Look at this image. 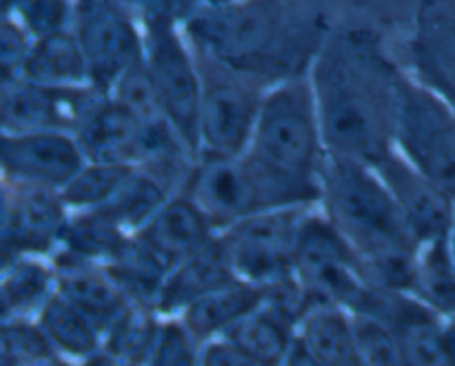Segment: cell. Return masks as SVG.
<instances>
[{
  "label": "cell",
  "mask_w": 455,
  "mask_h": 366,
  "mask_svg": "<svg viewBox=\"0 0 455 366\" xmlns=\"http://www.w3.org/2000/svg\"><path fill=\"white\" fill-rule=\"evenodd\" d=\"M404 69L380 36L363 27L329 31L309 69L327 155L373 167L394 149Z\"/></svg>",
  "instance_id": "1"
},
{
  "label": "cell",
  "mask_w": 455,
  "mask_h": 366,
  "mask_svg": "<svg viewBox=\"0 0 455 366\" xmlns=\"http://www.w3.org/2000/svg\"><path fill=\"white\" fill-rule=\"evenodd\" d=\"M182 31L196 53L274 87L309 74L331 27L305 0H234L196 3Z\"/></svg>",
  "instance_id": "2"
},
{
  "label": "cell",
  "mask_w": 455,
  "mask_h": 366,
  "mask_svg": "<svg viewBox=\"0 0 455 366\" xmlns=\"http://www.w3.org/2000/svg\"><path fill=\"white\" fill-rule=\"evenodd\" d=\"M320 207L358 260L369 287L411 293L418 243L376 169L327 155Z\"/></svg>",
  "instance_id": "3"
},
{
  "label": "cell",
  "mask_w": 455,
  "mask_h": 366,
  "mask_svg": "<svg viewBox=\"0 0 455 366\" xmlns=\"http://www.w3.org/2000/svg\"><path fill=\"white\" fill-rule=\"evenodd\" d=\"M182 194L189 195L225 231L234 222L271 209L320 204V180L287 176L249 155L200 158L187 178Z\"/></svg>",
  "instance_id": "4"
},
{
  "label": "cell",
  "mask_w": 455,
  "mask_h": 366,
  "mask_svg": "<svg viewBox=\"0 0 455 366\" xmlns=\"http://www.w3.org/2000/svg\"><path fill=\"white\" fill-rule=\"evenodd\" d=\"M247 154L287 176L320 180L327 149L309 74L267 89Z\"/></svg>",
  "instance_id": "5"
},
{
  "label": "cell",
  "mask_w": 455,
  "mask_h": 366,
  "mask_svg": "<svg viewBox=\"0 0 455 366\" xmlns=\"http://www.w3.org/2000/svg\"><path fill=\"white\" fill-rule=\"evenodd\" d=\"M142 60L169 123L198 163L200 71L173 0H147L142 12Z\"/></svg>",
  "instance_id": "6"
},
{
  "label": "cell",
  "mask_w": 455,
  "mask_h": 366,
  "mask_svg": "<svg viewBox=\"0 0 455 366\" xmlns=\"http://www.w3.org/2000/svg\"><path fill=\"white\" fill-rule=\"evenodd\" d=\"M394 149L455 200V111L407 71L398 89Z\"/></svg>",
  "instance_id": "7"
},
{
  "label": "cell",
  "mask_w": 455,
  "mask_h": 366,
  "mask_svg": "<svg viewBox=\"0 0 455 366\" xmlns=\"http://www.w3.org/2000/svg\"><path fill=\"white\" fill-rule=\"evenodd\" d=\"M196 60L200 71L198 160L244 154L269 87L203 53H196Z\"/></svg>",
  "instance_id": "8"
},
{
  "label": "cell",
  "mask_w": 455,
  "mask_h": 366,
  "mask_svg": "<svg viewBox=\"0 0 455 366\" xmlns=\"http://www.w3.org/2000/svg\"><path fill=\"white\" fill-rule=\"evenodd\" d=\"M291 275L300 287L307 311L324 305L354 311L369 287L349 244L315 209H311L298 234Z\"/></svg>",
  "instance_id": "9"
},
{
  "label": "cell",
  "mask_w": 455,
  "mask_h": 366,
  "mask_svg": "<svg viewBox=\"0 0 455 366\" xmlns=\"http://www.w3.org/2000/svg\"><path fill=\"white\" fill-rule=\"evenodd\" d=\"M311 209L315 204L271 209L243 218L220 231L235 278L260 287L291 278L296 240Z\"/></svg>",
  "instance_id": "10"
},
{
  "label": "cell",
  "mask_w": 455,
  "mask_h": 366,
  "mask_svg": "<svg viewBox=\"0 0 455 366\" xmlns=\"http://www.w3.org/2000/svg\"><path fill=\"white\" fill-rule=\"evenodd\" d=\"M74 29L89 67V83L109 96L111 87L142 58V27L123 0H76Z\"/></svg>",
  "instance_id": "11"
},
{
  "label": "cell",
  "mask_w": 455,
  "mask_h": 366,
  "mask_svg": "<svg viewBox=\"0 0 455 366\" xmlns=\"http://www.w3.org/2000/svg\"><path fill=\"white\" fill-rule=\"evenodd\" d=\"M102 98L105 93L92 84L53 87L20 78L0 89V131L74 136Z\"/></svg>",
  "instance_id": "12"
},
{
  "label": "cell",
  "mask_w": 455,
  "mask_h": 366,
  "mask_svg": "<svg viewBox=\"0 0 455 366\" xmlns=\"http://www.w3.org/2000/svg\"><path fill=\"white\" fill-rule=\"evenodd\" d=\"M403 213L409 234L418 244L451 238L455 229V200L435 182L422 176L398 151L373 164Z\"/></svg>",
  "instance_id": "13"
},
{
  "label": "cell",
  "mask_w": 455,
  "mask_h": 366,
  "mask_svg": "<svg viewBox=\"0 0 455 366\" xmlns=\"http://www.w3.org/2000/svg\"><path fill=\"white\" fill-rule=\"evenodd\" d=\"M83 164V151L69 133L0 131V171L20 187L60 191Z\"/></svg>",
  "instance_id": "14"
},
{
  "label": "cell",
  "mask_w": 455,
  "mask_h": 366,
  "mask_svg": "<svg viewBox=\"0 0 455 366\" xmlns=\"http://www.w3.org/2000/svg\"><path fill=\"white\" fill-rule=\"evenodd\" d=\"M413 76L455 111V0H425L409 38Z\"/></svg>",
  "instance_id": "15"
},
{
  "label": "cell",
  "mask_w": 455,
  "mask_h": 366,
  "mask_svg": "<svg viewBox=\"0 0 455 366\" xmlns=\"http://www.w3.org/2000/svg\"><path fill=\"white\" fill-rule=\"evenodd\" d=\"M53 269H56V291L65 300H69L80 314L87 315L102 333V338L132 305L129 296L111 278L105 265L80 260L60 251L56 256Z\"/></svg>",
  "instance_id": "16"
},
{
  "label": "cell",
  "mask_w": 455,
  "mask_h": 366,
  "mask_svg": "<svg viewBox=\"0 0 455 366\" xmlns=\"http://www.w3.org/2000/svg\"><path fill=\"white\" fill-rule=\"evenodd\" d=\"M67 216L69 211L62 204L58 191L40 189V187H18L13 191L7 227L0 231V235L20 256L47 253L49 249L60 244Z\"/></svg>",
  "instance_id": "17"
},
{
  "label": "cell",
  "mask_w": 455,
  "mask_h": 366,
  "mask_svg": "<svg viewBox=\"0 0 455 366\" xmlns=\"http://www.w3.org/2000/svg\"><path fill=\"white\" fill-rule=\"evenodd\" d=\"M231 280H235V271L231 267L225 243L218 234L198 251L182 258L169 269L163 289H160L158 302H156V311L160 315L180 314L191 302Z\"/></svg>",
  "instance_id": "18"
},
{
  "label": "cell",
  "mask_w": 455,
  "mask_h": 366,
  "mask_svg": "<svg viewBox=\"0 0 455 366\" xmlns=\"http://www.w3.org/2000/svg\"><path fill=\"white\" fill-rule=\"evenodd\" d=\"M136 234L173 267L218 235V229L207 213L180 191L173 194Z\"/></svg>",
  "instance_id": "19"
},
{
  "label": "cell",
  "mask_w": 455,
  "mask_h": 366,
  "mask_svg": "<svg viewBox=\"0 0 455 366\" xmlns=\"http://www.w3.org/2000/svg\"><path fill=\"white\" fill-rule=\"evenodd\" d=\"M87 163L136 164L140 160L142 127L109 96L102 98L74 133Z\"/></svg>",
  "instance_id": "20"
},
{
  "label": "cell",
  "mask_w": 455,
  "mask_h": 366,
  "mask_svg": "<svg viewBox=\"0 0 455 366\" xmlns=\"http://www.w3.org/2000/svg\"><path fill=\"white\" fill-rule=\"evenodd\" d=\"M265 298L267 287L235 278L182 309L180 322L200 345H204L225 336L234 324L256 311Z\"/></svg>",
  "instance_id": "21"
},
{
  "label": "cell",
  "mask_w": 455,
  "mask_h": 366,
  "mask_svg": "<svg viewBox=\"0 0 455 366\" xmlns=\"http://www.w3.org/2000/svg\"><path fill=\"white\" fill-rule=\"evenodd\" d=\"M222 338L251 366H283L298 338V320L265 298L256 311L240 320Z\"/></svg>",
  "instance_id": "22"
},
{
  "label": "cell",
  "mask_w": 455,
  "mask_h": 366,
  "mask_svg": "<svg viewBox=\"0 0 455 366\" xmlns=\"http://www.w3.org/2000/svg\"><path fill=\"white\" fill-rule=\"evenodd\" d=\"M298 340L320 366H360L354 315L342 306H311L298 324Z\"/></svg>",
  "instance_id": "23"
},
{
  "label": "cell",
  "mask_w": 455,
  "mask_h": 366,
  "mask_svg": "<svg viewBox=\"0 0 455 366\" xmlns=\"http://www.w3.org/2000/svg\"><path fill=\"white\" fill-rule=\"evenodd\" d=\"M22 78L53 87H74L89 83V67L74 29L56 31L31 40Z\"/></svg>",
  "instance_id": "24"
},
{
  "label": "cell",
  "mask_w": 455,
  "mask_h": 366,
  "mask_svg": "<svg viewBox=\"0 0 455 366\" xmlns=\"http://www.w3.org/2000/svg\"><path fill=\"white\" fill-rule=\"evenodd\" d=\"M129 231L107 209H84L67 216L60 235L62 251L80 260L109 265L129 238Z\"/></svg>",
  "instance_id": "25"
},
{
  "label": "cell",
  "mask_w": 455,
  "mask_h": 366,
  "mask_svg": "<svg viewBox=\"0 0 455 366\" xmlns=\"http://www.w3.org/2000/svg\"><path fill=\"white\" fill-rule=\"evenodd\" d=\"M105 267L111 278L127 293L129 300L142 302V305H149L154 309L164 278L172 269V265L138 234L129 235L118 256Z\"/></svg>",
  "instance_id": "26"
},
{
  "label": "cell",
  "mask_w": 455,
  "mask_h": 366,
  "mask_svg": "<svg viewBox=\"0 0 455 366\" xmlns=\"http://www.w3.org/2000/svg\"><path fill=\"white\" fill-rule=\"evenodd\" d=\"M411 293L438 315H455V256L451 238L418 244Z\"/></svg>",
  "instance_id": "27"
},
{
  "label": "cell",
  "mask_w": 455,
  "mask_h": 366,
  "mask_svg": "<svg viewBox=\"0 0 455 366\" xmlns=\"http://www.w3.org/2000/svg\"><path fill=\"white\" fill-rule=\"evenodd\" d=\"M38 324L56 354L87 360L102 349V333L96 324L58 291L38 311Z\"/></svg>",
  "instance_id": "28"
},
{
  "label": "cell",
  "mask_w": 455,
  "mask_h": 366,
  "mask_svg": "<svg viewBox=\"0 0 455 366\" xmlns=\"http://www.w3.org/2000/svg\"><path fill=\"white\" fill-rule=\"evenodd\" d=\"M136 171V164H109L87 163L78 169L74 178L58 191L67 211H84V209L107 207L127 185Z\"/></svg>",
  "instance_id": "29"
},
{
  "label": "cell",
  "mask_w": 455,
  "mask_h": 366,
  "mask_svg": "<svg viewBox=\"0 0 455 366\" xmlns=\"http://www.w3.org/2000/svg\"><path fill=\"white\" fill-rule=\"evenodd\" d=\"M158 311L142 302H132L102 338V349L133 366H145L158 336Z\"/></svg>",
  "instance_id": "30"
},
{
  "label": "cell",
  "mask_w": 455,
  "mask_h": 366,
  "mask_svg": "<svg viewBox=\"0 0 455 366\" xmlns=\"http://www.w3.org/2000/svg\"><path fill=\"white\" fill-rule=\"evenodd\" d=\"M0 293L12 315L29 314L34 309L40 311L56 293V269L34 258H18L0 274Z\"/></svg>",
  "instance_id": "31"
},
{
  "label": "cell",
  "mask_w": 455,
  "mask_h": 366,
  "mask_svg": "<svg viewBox=\"0 0 455 366\" xmlns=\"http://www.w3.org/2000/svg\"><path fill=\"white\" fill-rule=\"evenodd\" d=\"M172 195L173 194L163 182L136 167L133 176L118 191V195L107 207L100 209H107L129 234H136Z\"/></svg>",
  "instance_id": "32"
},
{
  "label": "cell",
  "mask_w": 455,
  "mask_h": 366,
  "mask_svg": "<svg viewBox=\"0 0 455 366\" xmlns=\"http://www.w3.org/2000/svg\"><path fill=\"white\" fill-rule=\"evenodd\" d=\"M109 98L118 102L120 107H124V109L136 118V123L140 124L142 129L158 127V124L169 123L167 114H164L163 109V102H160L158 98V92H156L154 87V80H151L142 58L133 62V65L120 76L118 83L111 87Z\"/></svg>",
  "instance_id": "33"
},
{
  "label": "cell",
  "mask_w": 455,
  "mask_h": 366,
  "mask_svg": "<svg viewBox=\"0 0 455 366\" xmlns=\"http://www.w3.org/2000/svg\"><path fill=\"white\" fill-rule=\"evenodd\" d=\"M354 315L360 366H409L398 338L385 320L367 314Z\"/></svg>",
  "instance_id": "34"
},
{
  "label": "cell",
  "mask_w": 455,
  "mask_h": 366,
  "mask_svg": "<svg viewBox=\"0 0 455 366\" xmlns=\"http://www.w3.org/2000/svg\"><path fill=\"white\" fill-rule=\"evenodd\" d=\"M56 355L40 324L12 320L0 324V362L12 366H34Z\"/></svg>",
  "instance_id": "35"
},
{
  "label": "cell",
  "mask_w": 455,
  "mask_h": 366,
  "mask_svg": "<svg viewBox=\"0 0 455 366\" xmlns=\"http://www.w3.org/2000/svg\"><path fill=\"white\" fill-rule=\"evenodd\" d=\"M198 346L180 320H163L145 366H200Z\"/></svg>",
  "instance_id": "36"
},
{
  "label": "cell",
  "mask_w": 455,
  "mask_h": 366,
  "mask_svg": "<svg viewBox=\"0 0 455 366\" xmlns=\"http://www.w3.org/2000/svg\"><path fill=\"white\" fill-rule=\"evenodd\" d=\"M76 0H16V20L31 38L71 29L74 25Z\"/></svg>",
  "instance_id": "37"
},
{
  "label": "cell",
  "mask_w": 455,
  "mask_h": 366,
  "mask_svg": "<svg viewBox=\"0 0 455 366\" xmlns=\"http://www.w3.org/2000/svg\"><path fill=\"white\" fill-rule=\"evenodd\" d=\"M31 40L16 18H0V89L22 78Z\"/></svg>",
  "instance_id": "38"
},
{
  "label": "cell",
  "mask_w": 455,
  "mask_h": 366,
  "mask_svg": "<svg viewBox=\"0 0 455 366\" xmlns=\"http://www.w3.org/2000/svg\"><path fill=\"white\" fill-rule=\"evenodd\" d=\"M200 366H251V362L227 338H216L203 345Z\"/></svg>",
  "instance_id": "39"
},
{
  "label": "cell",
  "mask_w": 455,
  "mask_h": 366,
  "mask_svg": "<svg viewBox=\"0 0 455 366\" xmlns=\"http://www.w3.org/2000/svg\"><path fill=\"white\" fill-rule=\"evenodd\" d=\"M443 358L444 366H455V315L443 324Z\"/></svg>",
  "instance_id": "40"
},
{
  "label": "cell",
  "mask_w": 455,
  "mask_h": 366,
  "mask_svg": "<svg viewBox=\"0 0 455 366\" xmlns=\"http://www.w3.org/2000/svg\"><path fill=\"white\" fill-rule=\"evenodd\" d=\"M283 366H320V364L311 358L309 351H307L305 346L300 345V340L296 338V345H293L291 354L287 355V360H284Z\"/></svg>",
  "instance_id": "41"
},
{
  "label": "cell",
  "mask_w": 455,
  "mask_h": 366,
  "mask_svg": "<svg viewBox=\"0 0 455 366\" xmlns=\"http://www.w3.org/2000/svg\"><path fill=\"white\" fill-rule=\"evenodd\" d=\"M83 366H133V364L123 362V360H120V358L111 355L109 351L100 349V351H98V354L89 355L87 360H83Z\"/></svg>",
  "instance_id": "42"
},
{
  "label": "cell",
  "mask_w": 455,
  "mask_h": 366,
  "mask_svg": "<svg viewBox=\"0 0 455 366\" xmlns=\"http://www.w3.org/2000/svg\"><path fill=\"white\" fill-rule=\"evenodd\" d=\"M12 204H13V194L3 185V182H0V231L7 227L9 213H12Z\"/></svg>",
  "instance_id": "43"
},
{
  "label": "cell",
  "mask_w": 455,
  "mask_h": 366,
  "mask_svg": "<svg viewBox=\"0 0 455 366\" xmlns=\"http://www.w3.org/2000/svg\"><path fill=\"white\" fill-rule=\"evenodd\" d=\"M13 7H16V0H0V18L12 16Z\"/></svg>",
  "instance_id": "44"
},
{
  "label": "cell",
  "mask_w": 455,
  "mask_h": 366,
  "mask_svg": "<svg viewBox=\"0 0 455 366\" xmlns=\"http://www.w3.org/2000/svg\"><path fill=\"white\" fill-rule=\"evenodd\" d=\"M34 366H71V364L67 362V360H62L60 355H52V358L43 360V362H38V364H34Z\"/></svg>",
  "instance_id": "45"
},
{
  "label": "cell",
  "mask_w": 455,
  "mask_h": 366,
  "mask_svg": "<svg viewBox=\"0 0 455 366\" xmlns=\"http://www.w3.org/2000/svg\"><path fill=\"white\" fill-rule=\"evenodd\" d=\"M9 318H13V315H12V311H9L7 302H4L3 293H0V324H3V322H7Z\"/></svg>",
  "instance_id": "46"
},
{
  "label": "cell",
  "mask_w": 455,
  "mask_h": 366,
  "mask_svg": "<svg viewBox=\"0 0 455 366\" xmlns=\"http://www.w3.org/2000/svg\"><path fill=\"white\" fill-rule=\"evenodd\" d=\"M200 4H225V3H234V0H198Z\"/></svg>",
  "instance_id": "47"
},
{
  "label": "cell",
  "mask_w": 455,
  "mask_h": 366,
  "mask_svg": "<svg viewBox=\"0 0 455 366\" xmlns=\"http://www.w3.org/2000/svg\"><path fill=\"white\" fill-rule=\"evenodd\" d=\"M451 247H453V256H455V229H453V234H451Z\"/></svg>",
  "instance_id": "48"
},
{
  "label": "cell",
  "mask_w": 455,
  "mask_h": 366,
  "mask_svg": "<svg viewBox=\"0 0 455 366\" xmlns=\"http://www.w3.org/2000/svg\"><path fill=\"white\" fill-rule=\"evenodd\" d=\"M0 366H12V364H3V362H0Z\"/></svg>",
  "instance_id": "49"
}]
</instances>
